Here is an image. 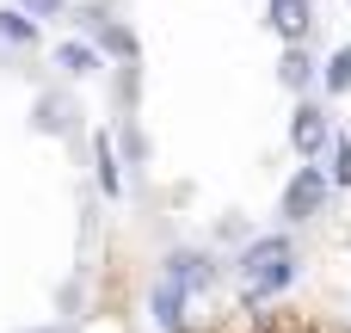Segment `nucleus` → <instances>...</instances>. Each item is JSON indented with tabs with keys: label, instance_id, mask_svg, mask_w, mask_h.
Listing matches in <instances>:
<instances>
[{
	"label": "nucleus",
	"instance_id": "obj_1",
	"mask_svg": "<svg viewBox=\"0 0 351 333\" xmlns=\"http://www.w3.org/2000/svg\"><path fill=\"white\" fill-rule=\"evenodd\" d=\"M216 278H222V260H216L210 247H179V253H167L160 272H154V284H148V315H154V328L160 333H185L191 303L210 297Z\"/></svg>",
	"mask_w": 351,
	"mask_h": 333
},
{
	"label": "nucleus",
	"instance_id": "obj_2",
	"mask_svg": "<svg viewBox=\"0 0 351 333\" xmlns=\"http://www.w3.org/2000/svg\"><path fill=\"white\" fill-rule=\"evenodd\" d=\"M296 272H302V253H296V241H290L284 229H278V235H253V241H241V253H234V284H241L247 303L284 297V290L296 284Z\"/></svg>",
	"mask_w": 351,
	"mask_h": 333
},
{
	"label": "nucleus",
	"instance_id": "obj_3",
	"mask_svg": "<svg viewBox=\"0 0 351 333\" xmlns=\"http://www.w3.org/2000/svg\"><path fill=\"white\" fill-rule=\"evenodd\" d=\"M68 25H74V37H86V43L105 56V68L142 62V37H136V25L123 19V0H74V6H68Z\"/></svg>",
	"mask_w": 351,
	"mask_h": 333
},
{
	"label": "nucleus",
	"instance_id": "obj_4",
	"mask_svg": "<svg viewBox=\"0 0 351 333\" xmlns=\"http://www.w3.org/2000/svg\"><path fill=\"white\" fill-rule=\"evenodd\" d=\"M327 204H333V179H327V167H321V161H302V167L284 179V192H278V216H284V229L321 222V216H327Z\"/></svg>",
	"mask_w": 351,
	"mask_h": 333
},
{
	"label": "nucleus",
	"instance_id": "obj_5",
	"mask_svg": "<svg viewBox=\"0 0 351 333\" xmlns=\"http://www.w3.org/2000/svg\"><path fill=\"white\" fill-rule=\"evenodd\" d=\"M31 136H56V142H80L86 136V111H80L74 87H62V80L37 87V99H31Z\"/></svg>",
	"mask_w": 351,
	"mask_h": 333
},
{
	"label": "nucleus",
	"instance_id": "obj_6",
	"mask_svg": "<svg viewBox=\"0 0 351 333\" xmlns=\"http://www.w3.org/2000/svg\"><path fill=\"white\" fill-rule=\"evenodd\" d=\"M333 130H339V124H333V105H327L321 93H308V99L290 105V130H284V136H290L296 161H321L327 142H333Z\"/></svg>",
	"mask_w": 351,
	"mask_h": 333
},
{
	"label": "nucleus",
	"instance_id": "obj_7",
	"mask_svg": "<svg viewBox=\"0 0 351 333\" xmlns=\"http://www.w3.org/2000/svg\"><path fill=\"white\" fill-rule=\"evenodd\" d=\"M49 68H56V80H62V87H86V80H99V74H105V56H99L86 37H56Z\"/></svg>",
	"mask_w": 351,
	"mask_h": 333
},
{
	"label": "nucleus",
	"instance_id": "obj_8",
	"mask_svg": "<svg viewBox=\"0 0 351 333\" xmlns=\"http://www.w3.org/2000/svg\"><path fill=\"white\" fill-rule=\"evenodd\" d=\"M278 87H284L290 99H308V93L321 87V56H315L308 43H284V49H278Z\"/></svg>",
	"mask_w": 351,
	"mask_h": 333
},
{
	"label": "nucleus",
	"instance_id": "obj_9",
	"mask_svg": "<svg viewBox=\"0 0 351 333\" xmlns=\"http://www.w3.org/2000/svg\"><path fill=\"white\" fill-rule=\"evenodd\" d=\"M315 0H265V31L278 43H308L315 37Z\"/></svg>",
	"mask_w": 351,
	"mask_h": 333
},
{
	"label": "nucleus",
	"instance_id": "obj_10",
	"mask_svg": "<svg viewBox=\"0 0 351 333\" xmlns=\"http://www.w3.org/2000/svg\"><path fill=\"white\" fill-rule=\"evenodd\" d=\"M86 154H93V192L99 198H123V161L111 130H86Z\"/></svg>",
	"mask_w": 351,
	"mask_h": 333
},
{
	"label": "nucleus",
	"instance_id": "obj_11",
	"mask_svg": "<svg viewBox=\"0 0 351 333\" xmlns=\"http://www.w3.org/2000/svg\"><path fill=\"white\" fill-rule=\"evenodd\" d=\"M37 49H43V25L31 12H19V6H0V62L37 56Z\"/></svg>",
	"mask_w": 351,
	"mask_h": 333
},
{
	"label": "nucleus",
	"instance_id": "obj_12",
	"mask_svg": "<svg viewBox=\"0 0 351 333\" xmlns=\"http://www.w3.org/2000/svg\"><path fill=\"white\" fill-rule=\"evenodd\" d=\"M105 130H111V142H117V161H123V173L148 167V136H142V117H136V111H130V117H111Z\"/></svg>",
	"mask_w": 351,
	"mask_h": 333
},
{
	"label": "nucleus",
	"instance_id": "obj_13",
	"mask_svg": "<svg viewBox=\"0 0 351 333\" xmlns=\"http://www.w3.org/2000/svg\"><path fill=\"white\" fill-rule=\"evenodd\" d=\"M315 93H321L327 105L351 93V43H339V49H327V56H321V87H315Z\"/></svg>",
	"mask_w": 351,
	"mask_h": 333
},
{
	"label": "nucleus",
	"instance_id": "obj_14",
	"mask_svg": "<svg viewBox=\"0 0 351 333\" xmlns=\"http://www.w3.org/2000/svg\"><path fill=\"white\" fill-rule=\"evenodd\" d=\"M105 80H111V111L130 117L142 99V62H117V68H105Z\"/></svg>",
	"mask_w": 351,
	"mask_h": 333
},
{
	"label": "nucleus",
	"instance_id": "obj_15",
	"mask_svg": "<svg viewBox=\"0 0 351 333\" xmlns=\"http://www.w3.org/2000/svg\"><path fill=\"white\" fill-rule=\"evenodd\" d=\"M321 167H327V179H333V192H351V136H346V130H333Z\"/></svg>",
	"mask_w": 351,
	"mask_h": 333
},
{
	"label": "nucleus",
	"instance_id": "obj_16",
	"mask_svg": "<svg viewBox=\"0 0 351 333\" xmlns=\"http://www.w3.org/2000/svg\"><path fill=\"white\" fill-rule=\"evenodd\" d=\"M12 6H19V12H31L37 25H56V19H68V6H74V0H12Z\"/></svg>",
	"mask_w": 351,
	"mask_h": 333
},
{
	"label": "nucleus",
	"instance_id": "obj_17",
	"mask_svg": "<svg viewBox=\"0 0 351 333\" xmlns=\"http://www.w3.org/2000/svg\"><path fill=\"white\" fill-rule=\"evenodd\" d=\"M25 333H56V321H49V328H25Z\"/></svg>",
	"mask_w": 351,
	"mask_h": 333
},
{
	"label": "nucleus",
	"instance_id": "obj_18",
	"mask_svg": "<svg viewBox=\"0 0 351 333\" xmlns=\"http://www.w3.org/2000/svg\"><path fill=\"white\" fill-rule=\"evenodd\" d=\"M56 333H74V328H56Z\"/></svg>",
	"mask_w": 351,
	"mask_h": 333
},
{
	"label": "nucleus",
	"instance_id": "obj_19",
	"mask_svg": "<svg viewBox=\"0 0 351 333\" xmlns=\"http://www.w3.org/2000/svg\"><path fill=\"white\" fill-rule=\"evenodd\" d=\"M346 6H351V0H346Z\"/></svg>",
	"mask_w": 351,
	"mask_h": 333
}]
</instances>
